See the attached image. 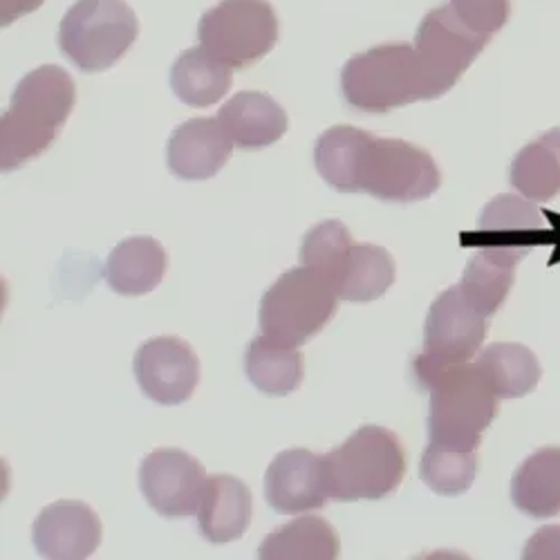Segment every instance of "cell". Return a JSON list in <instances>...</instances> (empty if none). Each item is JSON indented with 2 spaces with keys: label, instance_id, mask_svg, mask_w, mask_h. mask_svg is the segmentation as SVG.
<instances>
[{
  "label": "cell",
  "instance_id": "23",
  "mask_svg": "<svg viewBox=\"0 0 560 560\" xmlns=\"http://www.w3.org/2000/svg\"><path fill=\"white\" fill-rule=\"evenodd\" d=\"M231 68L213 59L202 45L184 50L171 68V88L175 97L191 108L218 104L231 88Z\"/></svg>",
  "mask_w": 560,
  "mask_h": 560
},
{
  "label": "cell",
  "instance_id": "7",
  "mask_svg": "<svg viewBox=\"0 0 560 560\" xmlns=\"http://www.w3.org/2000/svg\"><path fill=\"white\" fill-rule=\"evenodd\" d=\"M202 48L231 70H247L273 50L278 16L267 0H220L198 23Z\"/></svg>",
  "mask_w": 560,
  "mask_h": 560
},
{
  "label": "cell",
  "instance_id": "28",
  "mask_svg": "<svg viewBox=\"0 0 560 560\" xmlns=\"http://www.w3.org/2000/svg\"><path fill=\"white\" fill-rule=\"evenodd\" d=\"M513 278H516V262L487 249H478L476 256L466 262L457 288L466 301L489 318L504 305Z\"/></svg>",
  "mask_w": 560,
  "mask_h": 560
},
{
  "label": "cell",
  "instance_id": "32",
  "mask_svg": "<svg viewBox=\"0 0 560 560\" xmlns=\"http://www.w3.org/2000/svg\"><path fill=\"white\" fill-rule=\"evenodd\" d=\"M523 558H560V527H542L538 529L525 547Z\"/></svg>",
  "mask_w": 560,
  "mask_h": 560
},
{
  "label": "cell",
  "instance_id": "11",
  "mask_svg": "<svg viewBox=\"0 0 560 560\" xmlns=\"http://www.w3.org/2000/svg\"><path fill=\"white\" fill-rule=\"evenodd\" d=\"M549 243H558L556 224H549L547 211L518 196H495L480 213L478 238L474 241L478 249H487L516 265L534 247Z\"/></svg>",
  "mask_w": 560,
  "mask_h": 560
},
{
  "label": "cell",
  "instance_id": "5",
  "mask_svg": "<svg viewBox=\"0 0 560 560\" xmlns=\"http://www.w3.org/2000/svg\"><path fill=\"white\" fill-rule=\"evenodd\" d=\"M339 296L323 273L299 267L280 276L260 301V330L290 346H305L332 320Z\"/></svg>",
  "mask_w": 560,
  "mask_h": 560
},
{
  "label": "cell",
  "instance_id": "10",
  "mask_svg": "<svg viewBox=\"0 0 560 560\" xmlns=\"http://www.w3.org/2000/svg\"><path fill=\"white\" fill-rule=\"evenodd\" d=\"M489 36L476 34L464 25L451 5L431 10L415 36V50L422 61L431 100L444 97L446 92L471 68L489 45Z\"/></svg>",
  "mask_w": 560,
  "mask_h": 560
},
{
  "label": "cell",
  "instance_id": "30",
  "mask_svg": "<svg viewBox=\"0 0 560 560\" xmlns=\"http://www.w3.org/2000/svg\"><path fill=\"white\" fill-rule=\"evenodd\" d=\"M354 245L350 229L339 220H325L312 226L301 245V262L325 278H332L346 256V252Z\"/></svg>",
  "mask_w": 560,
  "mask_h": 560
},
{
  "label": "cell",
  "instance_id": "3",
  "mask_svg": "<svg viewBox=\"0 0 560 560\" xmlns=\"http://www.w3.org/2000/svg\"><path fill=\"white\" fill-rule=\"evenodd\" d=\"M341 92L354 110L370 115L431 102L422 61L410 43H386L352 57L341 70Z\"/></svg>",
  "mask_w": 560,
  "mask_h": 560
},
{
  "label": "cell",
  "instance_id": "8",
  "mask_svg": "<svg viewBox=\"0 0 560 560\" xmlns=\"http://www.w3.org/2000/svg\"><path fill=\"white\" fill-rule=\"evenodd\" d=\"M489 323L459 288L442 292L427 316L424 350L415 357L412 370L417 384L427 388L444 370L471 361L487 339Z\"/></svg>",
  "mask_w": 560,
  "mask_h": 560
},
{
  "label": "cell",
  "instance_id": "33",
  "mask_svg": "<svg viewBox=\"0 0 560 560\" xmlns=\"http://www.w3.org/2000/svg\"><path fill=\"white\" fill-rule=\"evenodd\" d=\"M45 0H0V25L8 27L14 21L36 12Z\"/></svg>",
  "mask_w": 560,
  "mask_h": 560
},
{
  "label": "cell",
  "instance_id": "27",
  "mask_svg": "<svg viewBox=\"0 0 560 560\" xmlns=\"http://www.w3.org/2000/svg\"><path fill=\"white\" fill-rule=\"evenodd\" d=\"M493 393L502 399H518L529 395L542 370L536 354L521 343H491L476 361Z\"/></svg>",
  "mask_w": 560,
  "mask_h": 560
},
{
  "label": "cell",
  "instance_id": "20",
  "mask_svg": "<svg viewBox=\"0 0 560 560\" xmlns=\"http://www.w3.org/2000/svg\"><path fill=\"white\" fill-rule=\"evenodd\" d=\"M395 283V260L377 245H352L335 278L332 288L341 301L370 303L382 299Z\"/></svg>",
  "mask_w": 560,
  "mask_h": 560
},
{
  "label": "cell",
  "instance_id": "29",
  "mask_svg": "<svg viewBox=\"0 0 560 560\" xmlns=\"http://www.w3.org/2000/svg\"><path fill=\"white\" fill-rule=\"evenodd\" d=\"M419 476L440 495H459L476 482L478 451H462L431 442L422 455V464H419Z\"/></svg>",
  "mask_w": 560,
  "mask_h": 560
},
{
  "label": "cell",
  "instance_id": "2",
  "mask_svg": "<svg viewBox=\"0 0 560 560\" xmlns=\"http://www.w3.org/2000/svg\"><path fill=\"white\" fill-rule=\"evenodd\" d=\"M408 469L401 440L382 427H361L341 446L323 455V480L339 502L382 500L399 489Z\"/></svg>",
  "mask_w": 560,
  "mask_h": 560
},
{
  "label": "cell",
  "instance_id": "1",
  "mask_svg": "<svg viewBox=\"0 0 560 560\" xmlns=\"http://www.w3.org/2000/svg\"><path fill=\"white\" fill-rule=\"evenodd\" d=\"M77 104V85L59 66L25 74L0 121V168L16 171L48 151Z\"/></svg>",
  "mask_w": 560,
  "mask_h": 560
},
{
  "label": "cell",
  "instance_id": "12",
  "mask_svg": "<svg viewBox=\"0 0 560 560\" xmlns=\"http://www.w3.org/2000/svg\"><path fill=\"white\" fill-rule=\"evenodd\" d=\"M205 485V466L179 448H158L139 464V487L147 502L168 521L198 513Z\"/></svg>",
  "mask_w": 560,
  "mask_h": 560
},
{
  "label": "cell",
  "instance_id": "25",
  "mask_svg": "<svg viewBox=\"0 0 560 560\" xmlns=\"http://www.w3.org/2000/svg\"><path fill=\"white\" fill-rule=\"evenodd\" d=\"M245 372L249 382L265 395H292L303 382V354L296 346L256 337L245 352Z\"/></svg>",
  "mask_w": 560,
  "mask_h": 560
},
{
  "label": "cell",
  "instance_id": "16",
  "mask_svg": "<svg viewBox=\"0 0 560 560\" xmlns=\"http://www.w3.org/2000/svg\"><path fill=\"white\" fill-rule=\"evenodd\" d=\"M233 142L220 119L198 117L177 126L166 147L168 171L179 179H209L231 158Z\"/></svg>",
  "mask_w": 560,
  "mask_h": 560
},
{
  "label": "cell",
  "instance_id": "19",
  "mask_svg": "<svg viewBox=\"0 0 560 560\" xmlns=\"http://www.w3.org/2000/svg\"><path fill=\"white\" fill-rule=\"evenodd\" d=\"M166 269V249L155 238L132 236L110 252L104 273L113 292L121 296H144L162 283Z\"/></svg>",
  "mask_w": 560,
  "mask_h": 560
},
{
  "label": "cell",
  "instance_id": "4",
  "mask_svg": "<svg viewBox=\"0 0 560 560\" xmlns=\"http://www.w3.org/2000/svg\"><path fill=\"white\" fill-rule=\"evenodd\" d=\"M429 438L433 444L478 451L485 431L498 415V395L478 363H459L444 370L429 386Z\"/></svg>",
  "mask_w": 560,
  "mask_h": 560
},
{
  "label": "cell",
  "instance_id": "6",
  "mask_svg": "<svg viewBox=\"0 0 560 560\" xmlns=\"http://www.w3.org/2000/svg\"><path fill=\"white\" fill-rule=\"evenodd\" d=\"M137 34V16L124 0H77L59 25V48L81 72H104L132 48Z\"/></svg>",
  "mask_w": 560,
  "mask_h": 560
},
{
  "label": "cell",
  "instance_id": "17",
  "mask_svg": "<svg viewBox=\"0 0 560 560\" xmlns=\"http://www.w3.org/2000/svg\"><path fill=\"white\" fill-rule=\"evenodd\" d=\"M233 147L258 151L278 142L290 128L288 113L265 92L245 90L231 97L218 115Z\"/></svg>",
  "mask_w": 560,
  "mask_h": 560
},
{
  "label": "cell",
  "instance_id": "22",
  "mask_svg": "<svg viewBox=\"0 0 560 560\" xmlns=\"http://www.w3.org/2000/svg\"><path fill=\"white\" fill-rule=\"evenodd\" d=\"M370 132L354 126H335L325 130L314 147L318 175L341 194H359V175Z\"/></svg>",
  "mask_w": 560,
  "mask_h": 560
},
{
  "label": "cell",
  "instance_id": "13",
  "mask_svg": "<svg viewBox=\"0 0 560 560\" xmlns=\"http://www.w3.org/2000/svg\"><path fill=\"white\" fill-rule=\"evenodd\" d=\"M132 370L142 393L164 406L189 401L200 382V359L179 337H155L139 346Z\"/></svg>",
  "mask_w": 560,
  "mask_h": 560
},
{
  "label": "cell",
  "instance_id": "18",
  "mask_svg": "<svg viewBox=\"0 0 560 560\" xmlns=\"http://www.w3.org/2000/svg\"><path fill=\"white\" fill-rule=\"evenodd\" d=\"M254 516V498L249 487L233 476L207 478L200 506L198 529L215 545H226L245 536Z\"/></svg>",
  "mask_w": 560,
  "mask_h": 560
},
{
  "label": "cell",
  "instance_id": "15",
  "mask_svg": "<svg viewBox=\"0 0 560 560\" xmlns=\"http://www.w3.org/2000/svg\"><path fill=\"white\" fill-rule=\"evenodd\" d=\"M265 498L283 516L320 509L330 498L323 480V455L307 448L278 453L265 474Z\"/></svg>",
  "mask_w": 560,
  "mask_h": 560
},
{
  "label": "cell",
  "instance_id": "26",
  "mask_svg": "<svg viewBox=\"0 0 560 560\" xmlns=\"http://www.w3.org/2000/svg\"><path fill=\"white\" fill-rule=\"evenodd\" d=\"M341 551L339 534L318 516H303L271 532L258 547L262 560H335Z\"/></svg>",
  "mask_w": 560,
  "mask_h": 560
},
{
  "label": "cell",
  "instance_id": "21",
  "mask_svg": "<svg viewBox=\"0 0 560 560\" xmlns=\"http://www.w3.org/2000/svg\"><path fill=\"white\" fill-rule=\"evenodd\" d=\"M511 500L532 518L545 521L560 513V446L529 455L511 480Z\"/></svg>",
  "mask_w": 560,
  "mask_h": 560
},
{
  "label": "cell",
  "instance_id": "31",
  "mask_svg": "<svg viewBox=\"0 0 560 560\" xmlns=\"http://www.w3.org/2000/svg\"><path fill=\"white\" fill-rule=\"evenodd\" d=\"M448 5L464 25L489 38L506 25L511 14L509 0H451Z\"/></svg>",
  "mask_w": 560,
  "mask_h": 560
},
{
  "label": "cell",
  "instance_id": "24",
  "mask_svg": "<svg viewBox=\"0 0 560 560\" xmlns=\"http://www.w3.org/2000/svg\"><path fill=\"white\" fill-rule=\"evenodd\" d=\"M509 182L523 198L534 202L560 194V126L534 139L511 162Z\"/></svg>",
  "mask_w": 560,
  "mask_h": 560
},
{
  "label": "cell",
  "instance_id": "14",
  "mask_svg": "<svg viewBox=\"0 0 560 560\" xmlns=\"http://www.w3.org/2000/svg\"><path fill=\"white\" fill-rule=\"evenodd\" d=\"M102 521L85 502L59 500L45 506L32 527L34 547L52 560H83L102 545Z\"/></svg>",
  "mask_w": 560,
  "mask_h": 560
},
{
  "label": "cell",
  "instance_id": "9",
  "mask_svg": "<svg viewBox=\"0 0 560 560\" xmlns=\"http://www.w3.org/2000/svg\"><path fill=\"white\" fill-rule=\"evenodd\" d=\"M440 184L442 173L429 151L404 139L372 135L361 164L359 194L384 202H417L431 198Z\"/></svg>",
  "mask_w": 560,
  "mask_h": 560
}]
</instances>
